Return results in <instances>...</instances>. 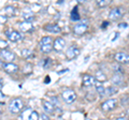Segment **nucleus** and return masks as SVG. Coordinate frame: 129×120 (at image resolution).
Segmentation results:
<instances>
[{
  "label": "nucleus",
  "mask_w": 129,
  "mask_h": 120,
  "mask_svg": "<svg viewBox=\"0 0 129 120\" xmlns=\"http://www.w3.org/2000/svg\"><path fill=\"white\" fill-rule=\"evenodd\" d=\"M7 16H5V15H1L0 14V24H5L7 22Z\"/></svg>",
  "instance_id": "30"
},
{
  "label": "nucleus",
  "mask_w": 129,
  "mask_h": 120,
  "mask_svg": "<svg viewBox=\"0 0 129 120\" xmlns=\"http://www.w3.org/2000/svg\"><path fill=\"white\" fill-rule=\"evenodd\" d=\"M3 97H5V95H3V94H2V92H1V90H0V99H2Z\"/></svg>",
  "instance_id": "39"
},
{
  "label": "nucleus",
  "mask_w": 129,
  "mask_h": 120,
  "mask_svg": "<svg viewBox=\"0 0 129 120\" xmlns=\"http://www.w3.org/2000/svg\"><path fill=\"white\" fill-rule=\"evenodd\" d=\"M21 56H22L23 58L28 59L29 57H31V56H32V51H31L29 48H24V49H22V51H21Z\"/></svg>",
  "instance_id": "23"
},
{
  "label": "nucleus",
  "mask_w": 129,
  "mask_h": 120,
  "mask_svg": "<svg viewBox=\"0 0 129 120\" xmlns=\"http://www.w3.org/2000/svg\"><path fill=\"white\" fill-rule=\"evenodd\" d=\"M64 45H66V42L62 38H57L53 43V49L56 51H61L64 48Z\"/></svg>",
  "instance_id": "12"
},
{
  "label": "nucleus",
  "mask_w": 129,
  "mask_h": 120,
  "mask_svg": "<svg viewBox=\"0 0 129 120\" xmlns=\"http://www.w3.org/2000/svg\"><path fill=\"white\" fill-rule=\"evenodd\" d=\"M107 25H109V23H108V22H104V23L102 24V28H106Z\"/></svg>",
  "instance_id": "36"
},
{
  "label": "nucleus",
  "mask_w": 129,
  "mask_h": 120,
  "mask_svg": "<svg viewBox=\"0 0 129 120\" xmlns=\"http://www.w3.org/2000/svg\"><path fill=\"white\" fill-rule=\"evenodd\" d=\"M5 34L7 35V38L10 40L12 42H17V41H21L23 39L22 34L18 32V31H15V30H7Z\"/></svg>",
  "instance_id": "8"
},
{
  "label": "nucleus",
  "mask_w": 129,
  "mask_h": 120,
  "mask_svg": "<svg viewBox=\"0 0 129 120\" xmlns=\"http://www.w3.org/2000/svg\"><path fill=\"white\" fill-rule=\"evenodd\" d=\"M115 60L119 63H129V55L123 51L115 54Z\"/></svg>",
  "instance_id": "13"
},
{
  "label": "nucleus",
  "mask_w": 129,
  "mask_h": 120,
  "mask_svg": "<svg viewBox=\"0 0 129 120\" xmlns=\"http://www.w3.org/2000/svg\"><path fill=\"white\" fill-rule=\"evenodd\" d=\"M63 72H68V69H64L63 71H60V72H58V74H62Z\"/></svg>",
  "instance_id": "37"
},
{
  "label": "nucleus",
  "mask_w": 129,
  "mask_h": 120,
  "mask_svg": "<svg viewBox=\"0 0 129 120\" xmlns=\"http://www.w3.org/2000/svg\"><path fill=\"white\" fill-rule=\"evenodd\" d=\"M116 92H117V88L116 87H108V89H106V94L108 95H113V94H115Z\"/></svg>",
  "instance_id": "25"
},
{
  "label": "nucleus",
  "mask_w": 129,
  "mask_h": 120,
  "mask_svg": "<svg viewBox=\"0 0 129 120\" xmlns=\"http://www.w3.org/2000/svg\"><path fill=\"white\" fill-rule=\"evenodd\" d=\"M22 120H39V114L36 110H32L31 108H27L21 115Z\"/></svg>",
  "instance_id": "5"
},
{
  "label": "nucleus",
  "mask_w": 129,
  "mask_h": 120,
  "mask_svg": "<svg viewBox=\"0 0 129 120\" xmlns=\"http://www.w3.org/2000/svg\"><path fill=\"white\" fill-rule=\"evenodd\" d=\"M51 65H52V60L50 58H45L41 61V66L43 67V69H48L51 67Z\"/></svg>",
  "instance_id": "24"
},
{
  "label": "nucleus",
  "mask_w": 129,
  "mask_h": 120,
  "mask_svg": "<svg viewBox=\"0 0 129 120\" xmlns=\"http://www.w3.org/2000/svg\"><path fill=\"white\" fill-rule=\"evenodd\" d=\"M9 111L11 114H18L21 113L24 108V102L22 99H13L12 101L9 103Z\"/></svg>",
  "instance_id": "2"
},
{
  "label": "nucleus",
  "mask_w": 129,
  "mask_h": 120,
  "mask_svg": "<svg viewBox=\"0 0 129 120\" xmlns=\"http://www.w3.org/2000/svg\"><path fill=\"white\" fill-rule=\"evenodd\" d=\"M2 13L5 16L11 17V16H13V15H15V8L12 6H7L5 9L2 10Z\"/></svg>",
  "instance_id": "18"
},
{
  "label": "nucleus",
  "mask_w": 129,
  "mask_h": 120,
  "mask_svg": "<svg viewBox=\"0 0 129 120\" xmlns=\"http://www.w3.org/2000/svg\"><path fill=\"white\" fill-rule=\"evenodd\" d=\"M9 46V44H8L7 41H5V40H2V39H0V49H6L7 47Z\"/></svg>",
  "instance_id": "28"
},
{
  "label": "nucleus",
  "mask_w": 129,
  "mask_h": 120,
  "mask_svg": "<svg viewBox=\"0 0 129 120\" xmlns=\"http://www.w3.org/2000/svg\"><path fill=\"white\" fill-rule=\"evenodd\" d=\"M112 83L114 84V85H116V86H118V85H122L123 84V82H124V78H123V75L122 74H118V73H116V74H114L112 76Z\"/></svg>",
  "instance_id": "19"
},
{
  "label": "nucleus",
  "mask_w": 129,
  "mask_h": 120,
  "mask_svg": "<svg viewBox=\"0 0 129 120\" xmlns=\"http://www.w3.org/2000/svg\"><path fill=\"white\" fill-rule=\"evenodd\" d=\"M81 18L79 12H78V7H75L71 12V21H79Z\"/></svg>",
  "instance_id": "22"
},
{
  "label": "nucleus",
  "mask_w": 129,
  "mask_h": 120,
  "mask_svg": "<svg viewBox=\"0 0 129 120\" xmlns=\"http://www.w3.org/2000/svg\"><path fill=\"white\" fill-rule=\"evenodd\" d=\"M96 91L99 93L100 97H103V95L106 94V88H104L103 86H101V85H98L96 87Z\"/></svg>",
  "instance_id": "27"
},
{
  "label": "nucleus",
  "mask_w": 129,
  "mask_h": 120,
  "mask_svg": "<svg viewBox=\"0 0 129 120\" xmlns=\"http://www.w3.org/2000/svg\"><path fill=\"white\" fill-rule=\"evenodd\" d=\"M82 84L85 87H90L95 84V77H92L89 74H84L82 77Z\"/></svg>",
  "instance_id": "14"
},
{
  "label": "nucleus",
  "mask_w": 129,
  "mask_h": 120,
  "mask_svg": "<svg viewBox=\"0 0 129 120\" xmlns=\"http://www.w3.org/2000/svg\"><path fill=\"white\" fill-rule=\"evenodd\" d=\"M124 12L125 10L123 9V8H114V9H112L110 11V13H109V18L111 19V21H116V19L120 18L124 15Z\"/></svg>",
  "instance_id": "7"
},
{
  "label": "nucleus",
  "mask_w": 129,
  "mask_h": 120,
  "mask_svg": "<svg viewBox=\"0 0 129 120\" xmlns=\"http://www.w3.org/2000/svg\"><path fill=\"white\" fill-rule=\"evenodd\" d=\"M23 17L25 18V22H29V23H31L32 21H35V18H36L32 12H24Z\"/></svg>",
  "instance_id": "21"
},
{
  "label": "nucleus",
  "mask_w": 129,
  "mask_h": 120,
  "mask_svg": "<svg viewBox=\"0 0 129 120\" xmlns=\"http://www.w3.org/2000/svg\"><path fill=\"white\" fill-rule=\"evenodd\" d=\"M19 29H21L23 32H29V31L34 29V26H32V24L29 22H23L19 24Z\"/></svg>",
  "instance_id": "17"
},
{
  "label": "nucleus",
  "mask_w": 129,
  "mask_h": 120,
  "mask_svg": "<svg viewBox=\"0 0 129 120\" xmlns=\"http://www.w3.org/2000/svg\"><path fill=\"white\" fill-rule=\"evenodd\" d=\"M3 66H5V62H3V61H1V60H0V69H1V70H2Z\"/></svg>",
  "instance_id": "35"
},
{
  "label": "nucleus",
  "mask_w": 129,
  "mask_h": 120,
  "mask_svg": "<svg viewBox=\"0 0 129 120\" xmlns=\"http://www.w3.org/2000/svg\"><path fill=\"white\" fill-rule=\"evenodd\" d=\"M116 120H127L126 118H124V117H120V118H117Z\"/></svg>",
  "instance_id": "38"
},
{
  "label": "nucleus",
  "mask_w": 129,
  "mask_h": 120,
  "mask_svg": "<svg viewBox=\"0 0 129 120\" xmlns=\"http://www.w3.org/2000/svg\"><path fill=\"white\" fill-rule=\"evenodd\" d=\"M40 118H41V120H50V117L47 116V114H42L40 116Z\"/></svg>",
  "instance_id": "31"
},
{
  "label": "nucleus",
  "mask_w": 129,
  "mask_h": 120,
  "mask_svg": "<svg viewBox=\"0 0 129 120\" xmlns=\"http://www.w3.org/2000/svg\"><path fill=\"white\" fill-rule=\"evenodd\" d=\"M44 30H46L47 32H52V33H60V27L56 24H47L44 26Z\"/></svg>",
  "instance_id": "15"
},
{
  "label": "nucleus",
  "mask_w": 129,
  "mask_h": 120,
  "mask_svg": "<svg viewBox=\"0 0 129 120\" xmlns=\"http://www.w3.org/2000/svg\"><path fill=\"white\" fill-rule=\"evenodd\" d=\"M43 108H44V110H45V113H47V114H54L55 105L52 102L44 101L43 102Z\"/></svg>",
  "instance_id": "16"
},
{
  "label": "nucleus",
  "mask_w": 129,
  "mask_h": 120,
  "mask_svg": "<svg viewBox=\"0 0 129 120\" xmlns=\"http://www.w3.org/2000/svg\"><path fill=\"white\" fill-rule=\"evenodd\" d=\"M50 82H51V77H50V76H46V77H45V81H44V83H45V84H48Z\"/></svg>",
  "instance_id": "33"
},
{
  "label": "nucleus",
  "mask_w": 129,
  "mask_h": 120,
  "mask_svg": "<svg viewBox=\"0 0 129 120\" xmlns=\"http://www.w3.org/2000/svg\"><path fill=\"white\" fill-rule=\"evenodd\" d=\"M2 87H3V81H2V78H0V90L2 89Z\"/></svg>",
  "instance_id": "34"
},
{
  "label": "nucleus",
  "mask_w": 129,
  "mask_h": 120,
  "mask_svg": "<svg viewBox=\"0 0 129 120\" xmlns=\"http://www.w3.org/2000/svg\"><path fill=\"white\" fill-rule=\"evenodd\" d=\"M95 78L97 79V81H99V82H106V81H107L106 74H104L101 70H99V71H97V72H96Z\"/></svg>",
  "instance_id": "20"
},
{
  "label": "nucleus",
  "mask_w": 129,
  "mask_h": 120,
  "mask_svg": "<svg viewBox=\"0 0 129 120\" xmlns=\"http://www.w3.org/2000/svg\"><path fill=\"white\" fill-rule=\"evenodd\" d=\"M53 41H52L51 37H43L41 39V41L39 43V47L40 50L42 51L43 54H48L51 53V50L53 49Z\"/></svg>",
  "instance_id": "1"
},
{
  "label": "nucleus",
  "mask_w": 129,
  "mask_h": 120,
  "mask_svg": "<svg viewBox=\"0 0 129 120\" xmlns=\"http://www.w3.org/2000/svg\"><path fill=\"white\" fill-rule=\"evenodd\" d=\"M61 95H62L64 103H67V104H72L76 100V93H75V91L72 90V89L63 90Z\"/></svg>",
  "instance_id": "4"
},
{
  "label": "nucleus",
  "mask_w": 129,
  "mask_h": 120,
  "mask_svg": "<svg viewBox=\"0 0 129 120\" xmlns=\"http://www.w3.org/2000/svg\"><path fill=\"white\" fill-rule=\"evenodd\" d=\"M110 3H111L110 0H98L97 1V6L99 8H104V7H108Z\"/></svg>",
  "instance_id": "26"
},
{
  "label": "nucleus",
  "mask_w": 129,
  "mask_h": 120,
  "mask_svg": "<svg viewBox=\"0 0 129 120\" xmlns=\"http://www.w3.org/2000/svg\"><path fill=\"white\" fill-rule=\"evenodd\" d=\"M0 56H1V58H3L6 60V61L10 62V61H13V60L15 59V54L13 53V51L11 50H8V49H3L0 51Z\"/></svg>",
  "instance_id": "11"
},
{
  "label": "nucleus",
  "mask_w": 129,
  "mask_h": 120,
  "mask_svg": "<svg viewBox=\"0 0 129 120\" xmlns=\"http://www.w3.org/2000/svg\"><path fill=\"white\" fill-rule=\"evenodd\" d=\"M116 106H117V100L109 99L101 104V109L103 111H110V110H113L114 108H116Z\"/></svg>",
  "instance_id": "6"
},
{
  "label": "nucleus",
  "mask_w": 129,
  "mask_h": 120,
  "mask_svg": "<svg viewBox=\"0 0 129 120\" xmlns=\"http://www.w3.org/2000/svg\"><path fill=\"white\" fill-rule=\"evenodd\" d=\"M80 55V48L76 46H70L69 48L66 50V57L68 60H72L75 57H78Z\"/></svg>",
  "instance_id": "9"
},
{
  "label": "nucleus",
  "mask_w": 129,
  "mask_h": 120,
  "mask_svg": "<svg viewBox=\"0 0 129 120\" xmlns=\"http://www.w3.org/2000/svg\"><path fill=\"white\" fill-rule=\"evenodd\" d=\"M2 70L5 71L6 73L14 74V73H16V72L19 70V68H18L17 65H15V63H13V62H7V63H5V66H3Z\"/></svg>",
  "instance_id": "10"
},
{
  "label": "nucleus",
  "mask_w": 129,
  "mask_h": 120,
  "mask_svg": "<svg viewBox=\"0 0 129 120\" xmlns=\"http://www.w3.org/2000/svg\"><path fill=\"white\" fill-rule=\"evenodd\" d=\"M87 29H88V21L87 19H84V21L76 24L73 27V33L75 35H82L86 32Z\"/></svg>",
  "instance_id": "3"
},
{
  "label": "nucleus",
  "mask_w": 129,
  "mask_h": 120,
  "mask_svg": "<svg viewBox=\"0 0 129 120\" xmlns=\"http://www.w3.org/2000/svg\"><path fill=\"white\" fill-rule=\"evenodd\" d=\"M31 70H32V66L30 65V63H27V65L25 66V68H24L23 72L25 74H28V73H30V72H31Z\"/></svg>",
  "instance_id": "29"
},
{
  "label": "nucleus",
  "mask_w": 129,
  "mask_h": 120,
  "mask_svg": "<svg viewBox=\"0 0 129 120\" xmlns=\"http://www.w3.org/2000/svg\"><path fill=\"white\" fill-rule=\"evenodd\" d=\"M118 27L119 28H126L127 27V24L126 23H122V24H119V25H118Z\"/></svg>",
  "instance_id": "32"
}]
</instances>
